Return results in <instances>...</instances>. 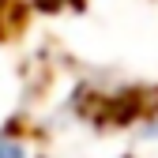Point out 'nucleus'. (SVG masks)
I'll use <instances>...</instances> for the list:
<instances>
[{"label":"nucleus","instance_id":"nucleus-1","mask_svg":"<svg viewBox=\"0 0 158 158\" xmlns=\"http://www.w3.org/2000/svg\"><path fill=\"white\" fill-rule=\"evenodd\" d=\"M0 158H30L27 139H19V135H0Z\"/></svg>","mask_w":158,"mask_h":158},{"label":"nucleus","instance_id":"nucleus-2","mask_svg":"<svg viewBox=\"0 0 158 158\" xmlns=\"http://www.w3.org/2000/svg\"><path fill=\"white\" fill-rule=\"evenodd\" d=\"M151 135H154V139H158V121H154V124H151Z\"/></svg>","mask_w":158,"mask_h":158}]
</instances>
